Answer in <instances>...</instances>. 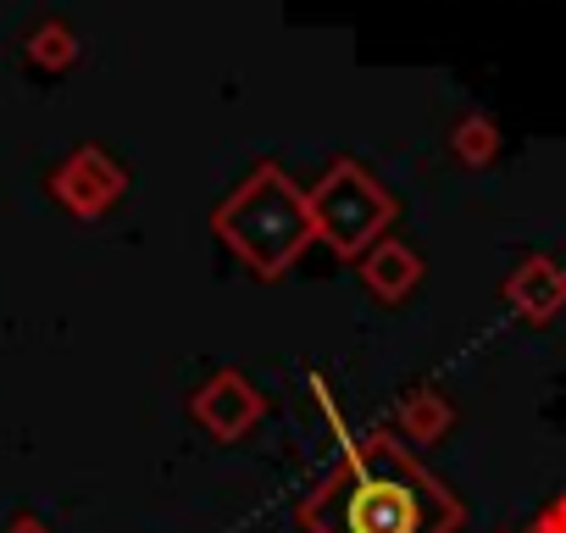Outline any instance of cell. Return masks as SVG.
<instances>
[{
	"label": "cell",
	"instance_id": "cell-6",
	"mask_svg": "<svg viewBox=\"0 0 566 533\" xmlns=\"http://www.w3.org/2000/svg\"><path fill=\"white\" fill-rule=\"evenodd\" d=\"M505 306L527 323H549L555 312H566V266H555L549 255H522V266L505 279Z\"/></svg>",
	"mask_w": 566,
	"mask_h": 533
},
{
	"label": "cell",
	"instance_id": "cell-3",
	"mask_svg": "<svg viewBox=\"0 0 566 533\" xmlns=\"http://www.w3.org/2000/svg\"><path fill=\"white\" fill-rule=\"evenodd\" d=\"M306 200H312L317 239H323L339 261H361L378 239H389V222H395V211H400L395 195H389L361 161H334Z\"/></svg>",
	"mask_w": 566,
	"mask_h": 533
},
{
	"label": "cell",
	"instance_id": "cell-8",
	"mask_svg": "<svg viewBox=\"0 0 566 533\" xmlns=\"http://www.w3.org/2000/svg\"><path fill=\"white\" fill-rule=\"evenodd\" d=\"M450 422H455V411H450V400H444L439 389H411V395L400 400V428H406V439H417V445L444 439Z\"/></svg>",
	"mask_w": 566,
	"mask_h": 533
},
{
	"label": "cell",
	"instance_id": "cell-7",
	"mask_svg": "<svg viewBox=\"0 0 566 533\" xmlns=\"http://www.w3.org/2000/svg\"><path fill=\"white\" fill-rule=\"evenodd\" d=\"M361 279H367V290H373L378 301H406V295L417 290V279H422V261H417L411 244L378 239V244L361 255Z\"/></svg>",
	"mask_w": 566,
	"mask_h": 533
},
{
	"label": "cell",
	"instance_id": "cell-5",
	"mask_svg": "<svg viewBox=\"0 0 566 533\" xmlns=\"http://www.w3.org/2000/svg\"><path fill=\"white\" fill-rule=\"evenodd\" d=\"M195 422L211 439H244L261 422V395L239 378V373H217L200 395H195Z\"/></svg>",
	"mask_w": 566,
	"mask_h": 533
},
{
	"label": "cell",
	"instance_id": "cell-12",
	"mask_svg": "<svg viewBox=\"0 0 566 533\" xmlns=\"http://www.w3.org/2000/svg\"><path fill=\"white\" fill-rule=\"evenodd\" d=\"M7 533H51V527H45V522H40V516H18V522H12V527H7Z\"/></svg>",
	"mask_w": 566,
	"mask_h": 533
},
{
	"label": "cell",
	"instance_id": "cell-11",
	"mask_svg": "<svg viewBox=\"0 0 566 533\" xmlns=\"http://www.w3.org/2000/svg\"><path fill=\"white\" fill-rule=\"evenodd\" d=\"M533 533H566V500H555V505L533 522Z\"/></svg>",
	"mask_w": 566,
	"mask_h": 533
},
{
	"label": "cell",
	"instance_id": "cell-10",
	"mask_svg": "<svg viewBox=\"0 0 566 533\" xmlns=\"http://www.w3.org/2000/svg\"><path fill=\"white\" fill-rule=\"evenodd\" d=\"M450 150H455L461 167H489L500 156V128L489 117H461L455 134H450Z\"/></svg>",
	"mask_w": 566,
	"mask_h": 533
},
{
	"label": "cell",
	"instance_id": "cell-4",
	"mask_svg": "<svg viewBox=\"0 0 566 533\" xmlns=\"http://www.w3.org/2000/svg\"><path fill=\"white\" fill-rule=\"evenodd\" d=\"M123 189H128V173L106 156V150H95V145H84V150H73L56 173H51V195L73 211V217H101V211H112L117 200H123Z\"/></svg>",
	"mask_w": 566,
	"mask_h": 533
},
{
	"label": "cell",
	"instance_id": "cell-2",
	"mask_svg": "<svg viewBox=\"0 0 566 533\" xmlns=\"http://www.w3.org/2000/svg\"><path fill=\"white\" fill-rule=\"evenodd\" d=\"M211 228L255 279H283L317 239L312 200L283 178L277 161H255V173L217 206Z\"/></svg>",
	"mask_w": 566,
	"mask_h": 533
},
{
	"label": "cell",
	"instance_id": "cell-1",
	"mask_svg": "<svg viewBox=\"0 0 566 533\" xmlns=\"http://www.w3.org/2000/svg\"><path fill=\"white\" fill-rule=\"evenodd\" d=\"M312 533H450L461 505L389 433L350 445L339 472L301 505Z\"/></svg>",
	"mask_w": 566,
	"mask_h": 533
},
{
	"label": "cell",
	"instance_id": "cell-9",
	"mask_svg": "<svg viewBox=\"0 0 566 533\" xmlns=\"http://www.w3.org/2000/svg\"><path fill=\"white\" fill-rule=\"evenodd\" d=\"M29 62L34 67H45V73H67L73 62H78V34L67 29V23H40L34 34H29Z\"/></svg>",
	"mask_w": 566,
	"mask_h": 533
}]
</instances>
